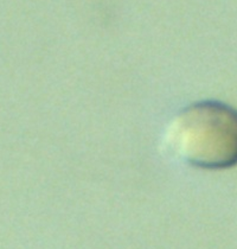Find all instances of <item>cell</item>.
Wrapping results in <instances>:
<instances>
[{
  "label": "cell",
  "instance_id": "6da1fadb",
  "mask_svg": "<svg viewBox=\"0 0 237 249\" xmlns=\"http://www.w3.org/2000/svg\"><path fill=\"white\" fill-rule=\"evenodd\" d=\"M166 150L193 167L223 170L237 165V110L215 100L191 104L169 121Z\"/></svg>",
  "mask_w": 237,
  "mask_h": 249
}]
</instances>
